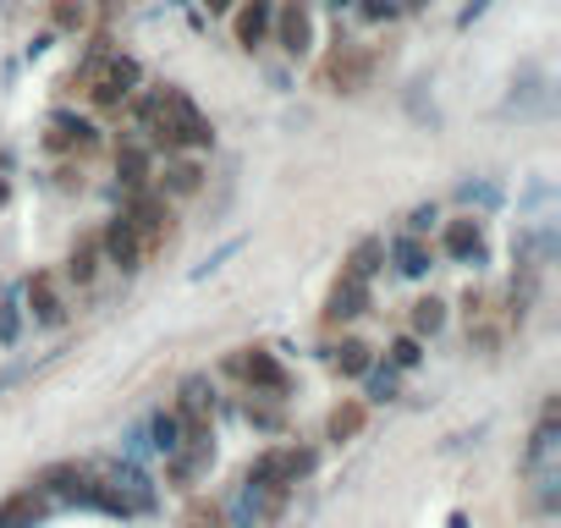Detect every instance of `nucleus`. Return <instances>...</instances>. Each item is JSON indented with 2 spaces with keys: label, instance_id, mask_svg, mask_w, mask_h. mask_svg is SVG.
<instances>
[{
  "label": "nucleus",
  "instance_id": "obj_10",
  "mask_svg": "<svg viewBox=\"0 0 561 528\" xmlns=\"http://www.w3.org/2000/svg\"><path fill=\"white\" fill-rule=\"evenodd\" d=\"M364 309H369V282H358V276H347V271H342V282L331 287L325 320H358Z\"/></svg>",
  "mask_w": 561,
  "mask_h": 528
},
{
  "label": "nucleus",
  "instance_id": "obj_24",
  "mask_svg": "<svg viewBox=\"0 0 561 528\" xmlns=\"http://www.w3.org/2000/svg\"><path fill=\"white\" fill-rule=\"evenodd\" d=\"M369 364H375V353H369L364 342H342V353H336V369H342V375H364Z\"/></svg>",
  "mask_w": 561,
  "mask_h": 528
},
{
  "label": "nucleus",
  "instance_id": "obj_1",
  "mask_svg": "<svg viewBox=\"0 0 561 528\" xmlns=\"http://www.w3.org/2000/svg\"><path fill=\"white\" fill-rule=\"evenodd\" d=\"M138 116H144V127L165 144V154H171V149H209V144H215L204 111H198L182 89H154V94L138 105Z\"/></svg>",
  "mask_w": 561,
  "mask_h": 528
},
{
  "label": "nucleus",
  "instance_id": "obj_11",
  "mask_svg": "<svg viewBox=\"0 0 561 528\" xmlns=\"http://www.w3.org/2000/svg\"><path fill=\"white\" fill-rule=\"evenodd\" d=\"M270 23H275V0H248V7L237 12V45L242 50H253V45H264L270 39Z\"/></svg>",
  "mask_w": 561,
  "mask_h": 528
},
{
  "label": "nucleus",
  "instance_id": "obj_21",
  "mask_svg": "<svg viewBox=\"0 0 561 528\" xmlns=\"http://www.w3.org/2000/svg\"><path fill=\"white\" fill-rule=\"evenodd\" d=\"M446 325V303L440 298H419L413 303V336H435Z\"/></svg>",
  "mask_w": 561,
  "mask_h": 528
},
{
  "label": "nucleus",
  "instance_id": "obj_7",
  "mask_svg": "<svg viewBox=\"0 0 561 528\" xmlns=\"http://www.w3.org/2000/svg\"><path fill=\"white\" fill-rule=\"evenodd\" d=\"M39 490H45V495H56V501L89 506V501H94V473H89V468H78V462H50V468L39 473Z\"/></svg>",
  "mask_w": 561,
  "mask_h": 528
},
{
  "label": "nucleus",
  "instance_id": "obj_17",
  "mask_svg": "<svg viewBox=\"0 0 561 528\" xmlns=\"http://www.w3.org/2000/svg\"><path fill=\"white\" fill-rule=\"evenodd\" d=\"M94 271H100V237H83V242L72 248V259H67V276H72L78 287H89Z\"/></svg>",
  "mask_w": 561,
  "mask_h": 528
},
{
  "label": "nucleus",
  "instance_id": "obj_8",
  "mask_svg": "<svg viewBox=\"0 0 561 528\" xmlns=\"http://www.w3.org/2000/svg\"><path fill=\"white\" fill-rule=\"evenodd\" d=\"M369 50L364 45H336V56H331V67H325V78H331V89H342V94H358L364 83H369Z\"/></svg>",
  "mask_w": 561,
  "mask_h": 528
},
{
  "label": "nucleus",
  "instance_id": "obj_4",
  "mask_svg": "<svg viewBox=\"0 0 561 528\" xmlns=\"http://www.w3.org/2000/svg\"><path fill=\"white\" fill-rule=\"evenodd\" d=\"M133 226H138V237H144V248H154V242H165V231H171V209H165V198L160 193H149V187H138V193H127V209H122Z\"/></svg>",
  "mask_w": 561,
  "mask_h": 528
},
{
  "label": "nucleus",
  "instance_id": "obj_15",
  "mask_svg": "<svg viewBox=\"0 0 561 528\" xmlns=\"http://www.w3.org/2000/svg\"><path fill=\"white\" fill-rule=\"evenodd\" d=\"M28 303H34V320H39V325H61V320H67V309H61L50 276H34V282H28Z\"/></svg>",
  "mask_w": 561,
  "mask_h": 528
},
{
  "label": "nucleus",
  "instance_id": "obj_29",
  "mask_svg": "<svg viewBox=\"0 0 561 528\" xmlns=\"http://www.w3.org/2000/svg\"><path fill=\"white\" fill-rule=\"evenodd\" d=\"M358 12H364L369 23H391V18H397V0H358Z\"/></svg>",
  "mask_w": 561,
  "mask_h": 528
},
{
  "label": "nucleus",
  "instance_id": "obj_20",
  "mask_svg": "<svg viewBox=\"0 0 561 528\" xmlns=\"http://www.w3.org/2000/svg\"><path fill=\"white\" fill-rule=\"evenodd\" d=\"M358 429H364V402H342V408L331 413V424H325L331 440H353Z\"/></svg>",
  "mask_w": 561,
  "mask_h": 528
},
{
  "label": "nucleus",
  "instance_id": "obj_9",
  "mask_svg": "<svg viewBox=\"0 0 561 528\" xmlns=\"http://www.w3.org/2000/svg\"><path fill=\"white\" fill-rule=\"evenodd\" d=\"M231 369L253 386V391H270V397H280V391H287V369H280L264 347H248L242 358H231Z\"/></svg>",
  "mask_w": 561,
  "mask_h": 528
},
{
  "label": "nucleus",
  "instance_id": "obj_16",
  "mask_svg": "<svg viewBox=\"0 0 561 528\" xmlns=\"http://www.w3.org/2000/svg\"><path fill=\"white\" fill-rule=\"evenodd\" d=\"M391 253H397V271H402V276H413V282H419V276H430V248L419 242V231L397 237V248H391Z\"/></svg>",
  "mask_w": 561,
  "mask_h": 528
},
{
  "label": "nucleus",
  "instance_id": "obj_12",
  "mask_svg": "<svg viewBox=\"0 0 561 528\" xmlns=\"http://www.w3.org/2000/svg\"><path fill=\"white\" fill-rule=\"evenodd\" d=\"M45 512H50L45 490H18V495L0 501V528H34Z\"/></svg>",
  "mask_w": 561,
  "mask_h": 528
},
{
  "label": "nucleus",
  "instance_id": "obj_34",
  "mask_svg": "<svg viewBox=\"0 0 561 528\" xmlns=\"http://www.w3.org/2000/svg\"><path fill=\"white\" fill-rule=\"evenodd\" d=\"M331 7H336V12H347V7H358V0H331Z\"/></svg>",
  "mask_w": 561,
  "mask_h": 528
},
{
  "label": "nucleus",
  "instance_id": "obj_2",
  "mask_svg": "<svg viewBox=\"0 0 561 528\" xmlns=\"http://www.w3.org/2000/svg\"><path fill=\"white\" fill-rule=\"evenodd\" d=\"M138 78H144V67H138L133 56H105V45H94V56H89L83 72H78V83L94 94L100 111H116V105L138 89Z\"/></svg>",
  "mask_w": 561,
  "mask_h": 528
},
{
  "label": "nucleus",
  "instance_id": "obj_35",
  "mask_svg": "<svg viewBox=\"0 0 561 528\" xmlns=\"http://www.w3.org/2000/svg\"><path fill=\"white\" fill-rule=\"evenodd\" d=\"M7 198H12V187H7V182H0V204H7Z\"/></svg>",
  "mask_w": 561,
  "mask_h": 528
},
{
  "label": "nucleus",
  "instance_id": "obj_23",
  "mask_svg": "<svg viewBox=\"0 0 561 528\" xmlns=\"http://www.w3.org/2000/svg\"><path fill=\"white\" fill-rule=\"evenodd\" d=\"M171 193H198V182H204V171L193 165V160H176V165H165V176H160Z\"/></svg>",
  "mask_w": 561,
  "mask_h": 528
},
{
  "label": "nucleus",
  "instance_id": "obj_5",
  "mask_svg": "<svg viewBox=\"0 0 561 528\" xmlns=\"http://www.w3.org/2000/svg\"><path fill=\"white\" fill-rule=\"evenodd\" d=\"M176 424H182V440H209V380L204 375L182 380V391H176Z\"/></svg>",
  "mask_w": 561,
  "mask_h": 528
},
{
  "label": "nucleus",
  "instance_id": "obj_28",
  "mask_svg": "<svg viewBox=\"0 0 561 528\" xmlns=\"http://www.w3.org/2000/svg\"><path fill=\"white\" fill-rule=\"evenodd\" d=\"M419 358H424V353H419V336H397V342H391V364H397V369H413Z\"/></svg>",
  "mask_w": 561,
  "mask_h": 528
},
{
  "label": "nucleus",
  "instance_id": "obj_3",
  "mask_svg": "<svg viewBox=\"0 0 561 528\" xmlns=\"http://www.w3.org/2000/svg\"><path fill=\"white\" fill-rule=\"evenodd\" d=\"M275 39L287 56H309L314 50V7L309 0H275Z\"/></svg>",
  "mask_w": 561,
  "mask_h": 528
},
{
  "label": "nucleus",
  "instance_id": "obj_27",
  "mask_svg": "<svg viewBox=\"0 0 561 528\" xmlns=\"http://www.w3.org/2000/svg\"><path fill=\"white\" fill-rule=\"evenodd\" d=\"M364 375H369V397H375V402H391V397H397V375H391V369H375V364H369Z\"/></svg>",
  "mask_w": 561,
  "mask_h": 528
},
{
  "label": "nucleus",
  "instance_id": "obj_32",
  "mask_svg": "<svg viewBox=\"0 0 561 528\" xmlns=\"http://www.w3.org/2000/svg\"><path fill=\"white\" fill-rule=\"evenodd\" d=\"M435 226V204H424V209H413V220H408V231H430Z\"/></svg>",
  "mask_w": 561,
  "mask_h": 528
},
{
  "label": "nucleus",
  "instance_id": "obj_26",
  "mask_svg": "<svg viewBox=\"0 0 561 528\" xmlns=\"http://www.w3.org/2000/svg\"><path fill=\"white\" fill-rule=\"evenodd\" d=\"M56 28H67V34H78L83 23H89V7H83V0H56Z\"/></svg>",
  "mask_w": 561,
  "mask_h": 528
},
{
  "label": "nucleus",
  "instance_id": "obj_14",
  "mask_svg": "<svg viewBox=\"0 0 561 528\" xmlns=\"http://www.w3.org/2000/svg\"><path fill=\"white\" fill-rule=\"evenodd\" d=\"M94 138H100V133H94L83 116H67V111H61V116L50 122V138H45V144H50V149H94Z\"/></svg>",
  "mask_w": 561,
  "mask_h": 528
},
{
  "label": "nucleus",
  "instance_id": "obj_18",
  "mask_svg": "<svg viewBox=\"0 0 561 528\" xmlns=\"http://www.w3.org/2000/svg\"><path fill=\"white\" fill-rule=\"evenodd\" d=\"M380 259H386V242L380 237H364L353 253H347V276H358V282H369L375 271H380Z\"/></svg>",
  "mask_w": 561,
  "mask_h": 528
},
{
  "label": "nucleus",
  "instance_id": "obj_13",
  "mask_svg": "<svg viewBox=\"0 0 561 528\" xmlns=\"http://www.w3.org/2000/svg\"><path fill=\"white\" fill-rule=\"evenodd\" d=\"M446 253L451 259H462V264H484V231H479V220H451L446 226Z\"/></svg>",
  "mask_w": 561,
  "mask_h": 528
},
{
  "label": "nucleus",
  "instance_id": "obj_31",
  "mask_svg": "<svg viewBox=\"0 0 561 528\" xmlns=\"http://www.w3.org/2000/svg\"><path fill=\"white\" fill-rule=\"evenodd\" d=\"M187 523H193V528H220V512H215V506H193Z\"/></svg>",
  "mask_w": 561,
  "mask_h": 528
},
{
  "label": "nucleus",
  "instance_id": "obj_19",
  "mask_svg": "<svg viewBox=\"0 0 561 528\" xmlns=\"http://www.w3.org/2000/svg\"><path fill=\"white\" fill-rule=\"evenodd\" d=\"M116 176H122L127 193L149 187V154H144V149H122V154H116Z\"/></svg>",
  "mask_w": 561,
  "mask_h": 528
},
{
  "label": "nucleus",
  "instance_id": "obj_33",
  "mask_svg": "<svg viewBox=\"0 0 561 528\" xmlns=\"http://www.w3.org/2000/svg\"><path fill=\"white\" fill-rule=\"evenodd\" d=\"M204 7H209V12L220 18V12H231V0H204Z\"/></svg>",
  "mask_w": 561,
  "mask_h": 528
},
{
  "label": "nucleus",
  "instance_id": "obj_6",
  "mask_svg": "<svg viewBox=\"0 0 561 528\" xmlns=\"http://www.w3.org/2000/svg\"><path fill=\"white\" fill-rule=\"evenodd\" d=\"M100 248L111 253V264H116V271L122 276H133V271H144V237H138V226L127 220V215H116L111 226H105V237H100Z\"/></svg>",
  "mask_w": 561,
  "mask_h": 528
},
{
  "label": "nucleus",
  "instance_id": "obj_25",
  "mask_svg": "<svg viewBox=\"0 0 561 528\" xmlns=\"http://www.w3.org/2000/svg\"><path fill=\"white\" fill-rule=\"evenodd\" d=\"M309 473H314V451H280V479L287 484H298Z\"/></svg>",
  "mask_w": 561,
  "mask_h": 528
},
{
  "label": "nucleus",
  "instance_id": "obj_30",
  "mask_svg": "<svg viewBox=\"0 0 561 528\" xmlns=\"http://www.w3.org/2000/svg\"><path fill=\"white\" fill-rule=\"evenodd\" d=\"M18 336V303H0V342Z\"/></svg>",
  "mask_w": 561,
  "mask_h": 528
},
{
  "label": "nucleus",
  "instance_id": "obj_22",
  "mask_svg": "<svg viewBox=\"0 0 561 528\" xmlns=\"http://www.w3.org/2000/svg\"><path fill=\"white\" fill-rule=\"evenodd\" d=\"M149 435H154L149 446H154L160 457H171V451L182 446V424H176V413H154V424H149Z\"/></svg>",
  "mask_w": 561,
  "mask_h": 528
}]
</instances>
